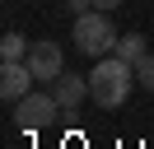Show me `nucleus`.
<instances>
[{
	"instance_id": "obj_3",
	"label": "nucleus",
	"mask_w": 154,
	"mask_h": 149,
	"mask_svg": "<svg viewBox=\"0 0 154 149\" xmlns=\"http://www.w3.org/2000/svg\"><path fill=\"white\" fill-rule=\"evenodd\" d=\"M56 112H61V102L51 93H28V98L14 102V126L19 130H42V126L56 121Z\"/></svg>"
},
{
	"instance_id": "obj_8",
	"label": "nucleus",
	"mask_w": 154,
	"mask_h": 149,
	"mask_svg": "<svg viewBox=\"0 0 154 149\" xmlns=\"http://www.w3.org/2000/svg\"><path fill=\"white\" fill-rule=\"evenodd\" d=\"M28 37H23V33H5V37H0V56H5V61H28Z\"/></svg>"
},
{
	"instance_id": "obj_10",
	"label": "nucleus",
	"mask_w": 154,
	"mask_h": 149,
	"mask_svg": "<svg viewBox=\"0 0 154 149\" xmlns=\"http://www.w3.org/2000/svg\"><path fill=\"white\" fill-rule=\"evenodd\" d=\"M66 9H70V14H89V9H94V0H66Z\"/></svg>"
},
{
	"instance_id": "obj_1",
	"label": "nucleus",
	"mask_w": 154,
	"mask_h": 149,
	"mask_svg": "<svg viewBox=\"0 0 154 149\" xmlns=\"http://www.w3.org/2000/svg\"><path fill=\"white\" fill-rule=\"evenodd\" d=\"M131 89H135V65H126L122 56H98L94 61V70H89V98L98 102V107H122L126 98H131Z\"/></svg>"
},
{
	"instance_id": "obj_7",
	"label": "nucleus",
	"mask_w": 154,
	"mask_h": 149,
	"mask_svg": "<svg viewBox=\"0 0 154 149\" xmlns=\"http://www.w3.org/2000/svg\"><path fill=\"white\" fill-rule=\"evenodd\" d=\"M145 42H149V37H140V33H122V37H117V56H122L126 65L145 61V56H149V51H145Z\"/></svg>"
},
{
	"instance_id": "obj_6",
	"label": "nucleus",
	"mask_w": 154,
	"mask_h": 149,
	"mask_svg": "<svg viewBox=\"0 0 154 149\" xmlns=\"http://www.w3.org/2000/svg\"><path fill=\"white\" fill-rule=\"evenodd\" d=\"M51 98L61 102V112H75L79 102L89 98V74H75V70L56 74V79H51Z\"/></svg>"
},
{
	"instance_id": "obj_11",
	"label": "nucleus",
	"mask_w": 154,
	"mask_h": 149,
	"mask_svg": "<svg viewBox=\"0 0 154 149\" xmlns=\"http://www.w3.org/2000/svg\"><path fill=\"white\" fill-rule=\"evenodd\" d=\"M126 0H94V9H107V14H112V9H122Z\"/></svg>"
},
{
	"instance_id": "obj_9",
	"label": "nucleus",
	"mask_w": 154,
	"mask_h": 149,
	"mask_svg": "<svg viewBox=\"0 0 154 149\" xmlns=\"http://www.w3.org/2000/svg\"><path fill=\"white\" fill-rule=\"evenodd\" d=\"M135 84H140L145 93H154V56H145V61H135Z\"/></svg>"
},
{
	"instance_id": "obj_4",
	"label": "nucleus",
	"mask_w": 154,
	"mask_h": 149,
	"mask_svg": "<svg viewBox=\"0 0 154 149\" xmlns=\"http://www.w3.org/2000/svg\"><path fill=\"white\" fill-rule=\"evenodd\" d=\"M28 70L38 74V79H56V74H66V51H61V42H51V37H42V42L28 47Z\"/></svg>"
},
{
	"instance_id": "obj_5",
	"label": "nucleus",
	"mask_w": 154,
	"mask_h": 149,
	"mask_svg": "<svg viewBox=\"0 0 154 149\" xmlns=\"http://www.w3.org/2000/svg\"><path fill=\"white\" fill-rule=\"evenodd\" d=\"M33 79H38V74L28 70V61H5V65H0V98L14 107L19 98L33 93Z\"/></svg>"
},
{
	"instance_id": "obj_2",
	"label": "nucleus",
	"mask_w": 154,
	"mask_h": 149,
	"mask_svg": "<svg viewBox=\"0 0 154 149\" xmlns=\"http://www.w3.org/2000/svg\"><path fill=\"white\" fill-rule=\"evenodd\" d=\"M117 28H112V14L107 9H89V14H75V33H70V42L79 47L84 56H112L117 51Z\"/></svg>"
}]
</instances>
